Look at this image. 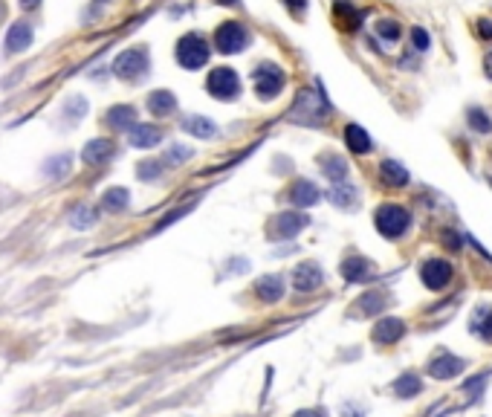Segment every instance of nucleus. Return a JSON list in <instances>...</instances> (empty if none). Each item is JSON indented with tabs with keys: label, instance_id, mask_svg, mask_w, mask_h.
<instances>
[{
	"label": "nucleus",
	"instance_id": "nucleus-1",
	"mask_svg": "<svg viewBox=\"0 0 492 417\" xmlns=\"http://www.w3.org/2000/svg\"><path fill=\"white\" fill-rule=\"evenodd\" d=\"M327 113H330V105L322 90H301L290 108V119L304 122V125H322L327 119Z\"/></svg>",
	"mask_w": 492,
	"mask_h": 417
},
{
	"label": "nucleus",
	"instance_id": "nucleus-2",
	"mask_svg": "<svg viewBox=\"0 0 492 417\" xmlns=\"http://www.w3.org/2000/svg\"><path fill=\"white\" fill-rule=\"evenodd\" d=\"M209 44H206V38H200V35H182L180 38V44H177V61L182 64L186 70H200V67H206V61H209Z\"/></svg>",
	"mask_w": 492,
	"mask_h": 417
},
{
	"label": "nucleus",
	"instance_id": "nucleus-3",
	"mask_svg": "<svg viewBox=\"0 0 492 417\" xmlns=\"http://www.w3.org/2000/svg\"><path fill=\"white\" fill-rule=\"evenodd\" d=\"M206 90L214 96V99H221V102H232L238 99V93H240V79L232 67H214L206 79Z\"/></svg>",
	"mask_w": 492,
	"mask_h": 417
},
{
	"label": "nucleus",
	"instance_id": "nucleus-4",
	"mask_svg": "<svg viewBox=\"0 0 492 417\" xmlns=\"http://www.w3.org/2000/svg\"><path fill=\"white\" fill-rule=\"evenodd\" d=\"M214 47H218V52H223V55L243 52L246 47H250V32H246V26L238 23V21H226L223 26H218V32H214Z\"/></svg>",
	"mask_w": 492,
	"mask_h": 417
},
{
	"label": "nucleus",
	"instance_id": "nucleus-5",
	"mask_svg": "<svg viewBox=\"0 0 492 417\" xmlns=\"http://www.w3.org/2000/svg\"><path fill=\"white\" fill-rule=\"evenodd\" d=\"M377 229H380V235H385V238H399L406 229H409V212L403 209V206H397V203H385V206H380L377 209Z\"/></svg>",
	"mask_w": 492,
	"mask_h": 417
},
{
	"label": "nucleus",
	"instance_id": "nucleus-6",
	"mask_svg": "<svg viewBox=\"0 0 492 417\" xmlns=\"http://www.w3.org/2000/svg\"><path fill=\"white\" fill-rule=\"evenodd\" d=\"M252 81H255V93L261 96L264 102H269V99H275V96L281 93L284 73H281V67H275L272 61H264V64H258V67H255Z\"/></svg>",
	"mask_w": 492,
	"mask_h": 417
},
{
	"label": "nucleus",
	"instance_id": "nucleus-7",
	"mask_svg": "<svg viewBox=\"0 0 492 417\" xmlns=\"http://www.w3.org/2000/svg\"><path fill=\"white\" fill-rule=\"evenodd\" d=\"M148 52L145 50H125L116 61H113V73L119 76V79H128V81H134V79H139V76H145L148 73Z\"/></svg>",
	"mask_w": 492,
	"mask_h": 417
},
{
	"label": "nucleus",
	"instance_id": "nucleus-8",
	"mask_svg": "<svg viewBox=\"0 0 492 417\" xmlns=\"http://www.w3.org/2000/svg\"><path fill=\"white\" fill-rule=\"evenodd\" d=\"M307 223H310V220H307V215L304 212H281L279 217H275L272 220V227H269V238H275V241H279V238H295L304 227H307Z\"/></svg>",
	"mask_w": 492,
	"mask_h": 417
},
{
	"label": "nucleus",
	"instance_id": "nucleus-9",
	"mask_svg": "<svg viewBox=\"0 0 492 417\" xmlns=\"http://www.w3.org/2000/svg\"><path fill=\"white\" fill-rule=\"evenodd\" d=\"M420 278H423V284L428 287V290H443V287L452 281V264L440 261V258H432V261L423 264Z\"/></svg>",
	"mask_w": 492,
	"mask_h": 417
},
{
	"label": "nucleus",
	"instance_id": "nucleus-10",
	"mask_svg": "<svg viewBox=\"0 0 492 417\" xmlns=\"http://www.w3.org/2000/svg\"><path fill=\"white\" fill-rule=\"evenodd\" d=\"M322 278H324V273L313 261L298 264L295 273H293V284H295V290H301V293H313L316 287H322Z\"/></svg>",
	"mask_w": 492,
	"mask_h": 417
},
{
	"label": "nucleus",
	"instance_id": "nucleus-11",
	"mask_svg": "<svg viewBox=\"0 0 492 417\" xmlns=\"http://www.w3.org/2000/svg\"><path fill=\"white\" fill-rule=\"evenodd\" d=\"M113 154H116V145L110 139H105V137L90 139L84 145V151H81L87 166H105V163H110V159H113Z\"/></svg>",
	"mask_w": 492,
	"mask_h": 417
},
{
	"label": "nucleus",
	"instance_id": "nucleus-12",
	"mask_svg": "<svg viewBox=\"0 0 492 417\" xmlns=\"http://www.w3.org/2000/svg\"><path fill=\"white\" fill-rule=\"evenodd\" d=\"M342 275H345L348 281H353V284H359V281H371L374 267H371V261H365L362 255H351V258L342 264Z\"/></svg>",
	"mask_w": 492,
	"mask_h": 417
},
{
	"label": "nucleus",
	"instance_id": "nucleus-13",
	"mask_svg": "<svg viewBox=\"0 0 492 417\" xmlns=\"http://www.w3.org/2000/svg\"><path fill=\"white\" fill-rule=\"evenodd\" d=\"M460 371H464V360H457L452 354H440L438 360H432V365H428V374L435 379H452Z\"/></svg>",
	"mask_w": 492,
	"mask_h": 417
},
{
	"label": "nucleus",
	"instance_id": "nucleus-14",
	"mask_svg": "<svg viewBox=\"0 0 492 417\" xmlns=\"http://www.w3.org/2000/svg\"><path fill=\"white\" fill-rule=\"evenodd\" d=\"M128 139H131L134 148H153V145H160L163 131H160L157 125H134Z\"/></svg>",
	"mask_w": 492,
	"mask_h": 417
},
{
	"label": "nucleus",
	"instance_id": "nucleus-15",
	"mask_svg": "<svg viewBox=\"0 0 492 417\" xmlns=\"http://www.w3.org/2000/svg\"><path fill=\"white\" fill-rule=\"evenodd\" d=\"M290 200H293V206H298V209H310L313 203H319V188H316L310 180H298V183L290 188Z\"/></svg>",
	"mask_w": 492,
	"mask_h": 417
},
{
	"label": "nucleus",
	"instance_id": "nucleus-16",
	"mask_svg": "<svg viewBox=\"0 0 492 417\" xmlns=\"http://www.w3.org/2000/svg\"><path fill=\"white\" fill-rule=\"evenodd\" d=\"M403 333H406V325L399 322V319H380V322L374 325V339L380 345H391V342H397Z\"/></svg>",
	"mask_w": 492,
	"mask_h": 417
},
{
	"label": "nucleus",
	"instance_id": "nucleus-17",
	"mask_svg": "<svg viewBox=\"0 0 492 417\" xmlns=\"http://www.w3.org/2000/svg\"><path fill=\"white\" fill-rule=\"evenodd\" d=\"M33 44V26L29 23H12L6 32V50L9 52H23Z\"/></svg>",
	"mask_w": 492,
	"mask_h": 417
},
{
	"label": "nucleus",
	"instance_id": "nucleus-18",
	"mask_svg": "<svg viewBox=\"0 0 492 417\" xmlns=\"http://www.w3.org/2000/svg\"><path fill=\"white\" fill-rule=\"evenodd\" d=\"M182 131L192 134L194 139H211L218 134V125L206 116H189V119H182Z\"/></svg>",
	"mask_w": 492,
	"mask_h": 417
},
{
	"label": "nucleus",
	"instance_id": "nucleus-19",
	"mask_svg": "<svg viewBox=\"0 0 492 417\" xmlns=\"http://www.w3.org/2000/svg\"><path fill=\"white\" fill-rule=\"evenodd\" d=\"M148 110L153 116H168L177 110V99H174V93L171 90H153L148 96Z\"/></svg>",
	"mask_w": 492,
	"mask_h": 417
},
{
	"label": "nucleus",
	"instance_id": "nucleus-20",
	"mask_svg": "<svg viewBox=\"0 0 492 417\" xmlns=\"http://www.w3.org/2000/svg\"><path fill=\"white\" fill-rule=\"evenodd\" d=\"M255 293H258V299L261 302H279L281 296H284V281H281V275H264L261 281H258V287H255Z\"/></svg>",
	"mask_w": 492,
	"mask_h": 417
},
{
	"label": "nucleus",
	"instance_id": "nucleus-21",
	"mask_svg": "<svg viewBox=\"0 0 492 417\" xmlns=\"http://www.w3.org/2000/svg\"><path fill=\"white\" fill-rule=\"evenodd\" d=\"M380 177H382V183L391 185V188H403V185L409 183V171L399 166L397 159H385V163L380 166Z\"/></svg>",
	"mask_w": 492,
	"mask_h": 417
},
{
	"label": "nucleus",
	"instance_id": "nucleus-22",
	"mask_svg": "<svg viewBox=\"0 0 492 417\" xmlns=\"http://www.w3.org/2000/svg\"><path fill=\"white\" fill-rule=\"evenodd\" d=\"M345 142H348V148L353 151V154H368L374 148V142H371V137H368V131L365 127H359V125H348L345 127Z\"/></svg>",
	"mask_w": 492,
	"mask_h": 417
},
{
	"label": "nucleus",
	"instance_id": "nucleus-23",
	"mask_svg": "<svg viewBox=\"0 0 492 417\" xmlns=\"http://www.w3.org/2000/svg\"><path fill=\"white\" fill-rule=\"evenodd\" d=\"M70 168H73V156L70 154H58V156H52L49 163L44 166V174L49 180H61V177H67Z\"/></svg>",
	"mask_w": 492,
	"mask_h": 417
},
{
	"label": "nucleus",
	"instance_id": "nucleus-24",
	"mask_svg": "<svg viewBox=\"0 0 492 417\" xmlns=\"http://www.w3.org/2000/svg\"><path fill=\"white\" fill-rule=\"evenodd\" d=\"M128 203H131V195H128V188H110L107 195L102 198V209H107V212H122V209H128Z\"/></svg>",
	"mask_w": 492,
	"mask_h": 417
},
{
	"label": "nucleus",
	"instance_id": "nucleus-25",
	"mask_svg": "<svg viewBox=\"0 0 492 417\" xmlns=\"http://www.w3.org/2000/svg\"><path fill=\"white\" fill-rule=\"evenodd\" d=\"M420 389H423V382H420L417 374H403L394 382V394L397 397H414V394H420Z\"/></svg>",
	"mask_w": 492,
	"mask_h": 417
},
{
	"label": "nucleus",
	"instance_id": "nucleus-26",
	"mask_svg": "<svg viewBox=\"0 0 492 417\" xmlns=\"http://www.w3.org/2000/svg\"><path fill=\"white\" fill-rule=\"evenodd\" d=\"M134 116H136V110L131 108V105H116V108H110L107 110V122L113 125V127H131L134 125Z\"/></svg>",
	"mask_w": 492,
	"mask_h": 417
},
{
	"label": "nucleus",
	"instance_id": "nucleus-27",
	"mask_svg": "<svg viewBox=\"0 0 492 417\" xmlns=\"http://www.w3.org/2000/svg\"><path fill=\"white\" fill-rule=\"evenodd\" d=\"M336 21L342 29H356L359 26V12L348 4V0H336Z\"/></svg>",
	"mask_w": 492,
	"mask_h": 417
},
{
	"label": "nucleus",
	"instance_id": "nucleus-28",
	"mask_svg": "<svg viewBox=\"0 0 492 417\" xmlns=\"http://www.w3.org/2000/svg\"><path fill=\"white\" fill-rule=\"evenodd\" d=\"M330 200H333L336 206H342V209H351V206L356 203V188L348 185V183H336L333 191H330Z\"/></svg>",
	"mask_w": 492,
	"mask_h": 417
},
{
	"label": "nucleus",
	"instance_id": "nucleus-29",
	"mask_svg": "<svg viewBox=\"0 0 492 417\" xmlns=\"http://www.w3.org/2000/svg\"><path fill=\"white\" fill-rule=\"evenodd\" d=\"M322 171L333 180V183H342L345 174H348V163L342 156H324V163H322Z\"/></svg>",
	"mask_w": 492,
	"mask_h": 417
},
{
	"label": "nucleus",
	"instance_id": "nucleus-30",
	"mask_svg": "<svg viewBox=\"0 0 492 417\" xmlns=\"http://www.w3.org/2000/svg\"><path fill=\"white\" fill-rule=\"evenodd\" d=\"M472 333H478V336L492 342V310L489 307H484V310H478L472 316Z\"/></svg>",
	"mask_w": 492,
	"mask_h": 417
},
{
	"label": "nucleus",
	"instance_id": "nucleus-31",
	"mask_svg": "<svg viewBox=\"0 0 492 417\" xmlns=\"http://www.w3.org/2000/svg\"><path fill=\"white\" fill-rule=\"evenodd\" d=\"M136 174L142 180H157L163 174V163H160V159H145V163L136 168Z\"/></svg>",
	"mask_w": 492,
	"mask_h": 417
},
{
	"label": "nucleus",
	"instance_id": "nucleus-32",
	"mask_svg": "<svg viewBox=\"0 0 492 417\" xmlns=\"http://www.w3.org/2000/svg\"><path fill=\"white\" fill-rule=\"evenodd\" d=\"M64 113H67V119H73V122H78L84 113H87V102L81 99V96H73V99L67 102V108H64Z\"/></svg>",
	"mask_w": 492,
	"mask_h": 417
},
{
	"label": "nucleus",
	"instance_id": "nucleus-33",
	"mask_svg": "<svg viewBox=\"0 0 492 417\" xmlns=\"http://www.w3.org/2000/svg\"><path fill=\"white\" fill-rule=\"evenodd\" d=\"M469 125L475 127V131H481V134H489L492 131V122L486 119L484 110H469Z\"/></svg>",
	"mask_w": 492,
	"mask_h": 417
},
{
	"label": "nucleus",
	"instance_id": "nucleus-34",
	"mask_svg": "<svg viewBox=\"0 0 492 417\" xmlns=\"http://www.w3.org/2000/svg\"><path fill=\"white\" fill-rule=\"evenodd\" d=\"M377 32H380L385 41H397L399 38V23L397 21H380L377 23Z\"/></svg>",
	"mask_w": 492,
	"mask_h": 417
},
{
	"label": "nucleus",
	"instance_id": "nucleus-35",
	"mask_svg": "<svg viewBox=\"0 0 492 417\" xmlns=\"http://www.w3.org/2000/svg\"><path fill=\"white\" fill-rule=\"evenodd\" d=\"M93 217H96V212L93 209H87V206H81L70 220H73V227H78V229H84V227H90L93 223Z\"/></svg>",
	"mask_w": 492,
	"mask_h": 417
},
{
	"label": "nucleus",
	"instance_id": "nucleus-36",
	"mask_svg": "<svg viewBox=\"0 0 492 417\" xmlns=\"http://www.w3.org/2000/svg\"><path fill=\"white\" fill-rule=\"evenodd\" d=\"M411 41H414V47H417L420 52L432 47V38H428V32H426V29H420V26H414V29H411Z\"/></svg>",
	"mask_w": 492,
	"mask_h": 417
},
{
	"label": "nucleus",
	"instance_id": "nucleus-37",
	"mask_svg": "<svg viewBox=\"0 0 492 417\" xmlns=\"http://www.w3.org/2000/svg\"><path fill=\"white\" fill-rule=\"evenodd\" d=\"M359 302H362V310H365V313H377V310L385 304L380 293H371V296H365V299H359Z\"/></svg>",
	"mask_w": 492,
	"mask_h": 417
},
{
	"label": "nucleus",
	"instance_id": "nucleus-38",
	"mask_svg": "<svg viewBox=\"0 0 492 417\" xmlns=\"http://www.w3.org/2000/svg\"><path fill=\"white\" fill-rule=\"evenodd\" d=\"M192 156V151L189 148H171V154H168V163H174L177 166V159H189Z\"/></svg>",
	"mask_w": 492,
	"mask_h": 417
},
{
	"label": "nucleus",
	"instance_id": "nucleus-39",
	"mask_svg": "<svg viewBox=\"0 0 492 417\" xmlns=\"http://www.w3.org/2000/svg\"><path fill=\"white\" fill-rule=\"evenodd\" d=\"M478 35L481 38H492V21H486V18L478 21Z\"/></svg>",
	"mask_w": 492,
	"mask_h": 417
},
{
	"label": "nucleus",
	"instance_id": "nucleus-40",
	"mask_svg": "<svg viewBox=\"0 0 492 417\" xmlns=\"http://www.w3.org/2000/svg\"><path fill=\"white\" fill-rule=\"evenodd\" d=\"M295 417H324V411H322V409H304V411H298Z\"/></svg>",
	"mask_w": 492,
	"mask_h": 417
},
{
	"label": "nucleus",
	"instance_id": "nucleus-41",
	"mask_svg": "<svg viewBox=\"0 0 492 417\" xmlns=\"http://www.w3.org/2000/svg\"><path fill=\"white\" fill-rule=\"evenodd\" d=\"M287 6H290L293 12H301V9L307 6V0H287Z\"/></svg>",
	"mask_w": 492,
	"mask_h": 417
},
{
	"label": "nucleus",
	"instance_id": "nucleus-42",
	"mask_svg": "<svg viewBox=\"0 0 492 417\" xmlns=\"http://www.w3.org/2000/svg\"><path fill=\"white\" fill-rule=\"evenodd\" d=\"M484 70H486V76L492 79V52H489V55L484 58Z\"/></svg>",
	"mask_w": 492,
	"mask_h": 417
},
{
	"label": "nucleus",
	"instance_id": "nucleus-43",
	"mask_svg": "<svg viewBox=\"0 0 492 417\" xmlns=\"http://www.w3.org/2000/svg\"><path fill=\"white\" fill-rule=\"evenodd\" d=\"M38 4H41V0H20V6H23V9H35Z\"/></svg>",
	"mask_w": 492,
	"mask_h": 417
},
{
	"label": "nucleus",
	"instance_id": "nucleus-44",
	"mask_svg": "<svg viewBox=\"0 0 492 417\" xmlns=\"http://www.w3.org/2000/svg\"><path fill=\"white\" fill-rule=\"evenodd\" d=\"M218 4H223V6H232V4H238V0H218Z\"/></svg>",
	"mask_w": 492,
	"mask_h": 417
},
{
	"label": "nucleus",
	"instance_id": "nucleus-45",
	"mask_svg": "<svg viewBox=\"0 0 492 417\" xmlns=\"http://www.w3.org/2000/svg\"><path fill=\"white\" fill-rule=\"evenodd\" d=\"M99 4H110V0H99Z\"/></svg>",
	"mask_w": 492,
	"mask_h": 417
}]
</instances>
